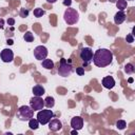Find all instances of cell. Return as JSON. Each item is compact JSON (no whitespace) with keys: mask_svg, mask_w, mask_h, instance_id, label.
<instances>
[{"mask_svg":"<svg viewBox=\"0 0 135 135\" xmlns=\"http://www.w3.org/2000/svg\"><path fill=\"white\" fill-rule=\"evenodd\" d=\"M28 9L27 8H24V7H22L21 9H20V13H19V15H20V17H22V18H25V17H27L28 16Z\"/></svg>","mask_w":135,"mask_h":135,"instance_id":"cell-23","label":"cell"},{"mask_svg":"<svg viewBox=\"0 0 135 135\" xmlns=\"http://www.w3.org/2000/svg\"><path fill=\"white\" fill-rule=\"evenodd\" d=\"M44 14H45V11L42 9V8H40V7H37V8L34 9V16H35L36 18H40V17H42Z\"/></svg>","mask_w":135,"mask_h":135,"instance_id":"cell-20","label":"cell"},{"mask_svg":"<svg viewBox=\"0 0 135 135\" xmlns=\"http://www.w3.org/2000/svg\"><path fill=\"white\" fill-rule=\"evenodd\" d=\"M73 73V65L71 60H66L65 58H61L58 66V74L61 77H68Z\"/></svg>","mask_w":135,"mask_h":135,"instance_id":"cell-2","label":"cell"},{"mask_svg":"<svg viewBox=\"0 0 135 135\" xmlns=\"http://www.w3.org/2000/svg\"><path fill=\"white\" fill-rule=\"evenodd\" d=\"M49 129L52 132H58V131H60L62 129V123H61V121L59 119H56V118L51 119L49 121Z\"/></svg>","mask_w":135,"mask_h":135,"instance_id":"cell-10","label":"cell"},{"mask_svg":"<svg viewBox=\"0 0 135 135\" xmlns=\"http://www.w3.org/2000/svg\"><path fill=\"white\" fill-rule=\"evenodd\" d=\"M0 58L3 62H6V63L12 62L14 60V53L11 49H4L0 53Z\"/></svg>","mask_w":135,"mask_h":135,"instance_id":"cell-9","label":"cell"},{"mask_svg":"<svg viewBox=\"0 0 135 135\" xmlns=\"http://www.w3.org/2000/svg\"><path fill=\"white\" fill-rule=\"evenodd\" d=\"M126 41H127L128 43H132V42H134L133 34H129V35H127V37H126Z\"/></svg>","mask_w":135,"mask_h":135,"instance_id":"cell-24","label":"cell"},{"mask_svg":"<svg viewBox=\"0 0 135 135\" xmlns=\"http://www.w3.org/2000/svg\"><path fill=\"white\" fill-rule=\"evenodd\" d=\"M44 105H45L47 109H52V108L55 105V99H54V97L47 96V97L44 99Z\"/></svg>","mask_w":135,"mask_h":135,"instance_id":"cell-16","label":"cell"},{"mask_svg":"<svg viewBox=\"0 0 135 135\" xmlns=\"http://www.w3.org/2000/svg\"><path fill=\"white\" fill-rule=\"evenodd\" d=\"M44 93H45V90H44V88H43L42 85H40V84H37V85H35V86L33 88V94H34V96H39V97H41Z\"/></svg>","mask_w":135,"mask_h":135,"instance_id":"cell-14","label":"cell"},{"mask_svg":"<svg viewBox=\"0 0 135 135\" xmlns=\"http://www.w3.org/2000/svg\"><path fill=\"white\" fill-rule=\"evenodd\" d=\"M126 127H127V123H126L124 120H118V121L116 122V128H117L118 130H123Z\"/></svg>","mask_w":135,"mask_h":135,"instance_id":"cell-22","label":"cell"},{"mask_svg":"<svg viewBox=\"0 0 135 135\" xmlns=\"http://www.w3.org/2000/svg\"><path fill=\"white\" fill-rule=\"evenodd\" d=\"M34 56L37 60H43L47 57V49L44 45H38L34 50Z\"/></svg>","mask_w":135,"mask_h":135,"instance_id":"cell-8","label":"cell"},{"mask_svg":"<svg viewBox=\"0 0 135 135\" xmlns=\"http://www.w3.org/2000/svg\"><path fill=\"white\" fill-rule=\"evenodd\" d=\"M79 56H80V59L83 61V66H86L93 60V51L91 47H83L81 49Z\"/></svg>","mask_w":135,"mask_h":135,"instance_id":"cell-6","label":"cell"},{"mask_svg":"<svg viewBox=\"0 0 135 135\" xmlns=\"http://www.w3.org/2000/svg\"><path fill=\"white\" fill-rule=\"evenodd\" d=\"M7 24L8 25H14L15 24V19L14 18H8L7 19Z\"/></svg>","mask_w":135,"mask_h":135,"instance_id":"cell-26","label":"cell"},{"mask_svg":"<svg viewBox=\"0 0 135 135\" xmlns=\"http://www.w3.org/2000/svg\"><path fill=\"white\" fill-rule=\"evenodd\" d=\"M4 27V20L2 18H0V30H2Z\"/></svg>","mask_w":135,"mask_h":135,"instance_id":"cell-28","label":"cell"},{"mask_svg":"<svg viewBox=\"0 0 135 135\" xmlns=\"http://www.w3.org/2000/svg\"><path fill=\"white\" fill-rule=\"evenodd\" d=\"M46 1H47L49 3H55V2L57 1V0H46Z\"/></svg>","mask_w":135,"mask_h":135,"instance_id":"cell-30","label":"cell"},{"mask_svg":"<svg viewBox=\"0 0 135 135\" xmlns=\"http://www.w3.org/2000/svg\"><path fill=\"white\" fill-rule=\"evenodd\" d=\"M76 73H77L79 76L84 75V69H83V66H79V68H77V69H76Z\"/></svg>","mask_w":135,"mask_h":135,"instance_id":"cell-25","label":"cell"},{"mask_svg":"<svg viewBox=\"0 0 135 135\" xmlns=\"http://www.w3.org/2000/svg\"><path fill=\"white\" fill-rule=\"evenodd\" d=\"M71 4H72V0H63V5L70 6Z\"/></svg>","mask_w":135,"mask_h":135,"instance_id":"cell-27","label":"cell"},{"mask_svg":"<svg viewBox=\"0 0 135 135\" xmlns=\"http://www.w3.org/2000/svg\"><path fill=\"white\" fill-rule=\"evenodd\" d=\"M128 81H129V83H132V82H133V78H129Z\"/></svg>","mask_w":135,"mask_h":135,"instance_id":"cell-32","label":"cell"},{"mask_svg":"<svg viewBox=\"0 0 135 135\" xmlns=\"http://www.w3.org/2000/svg\"><path fill=\"white\" fill-rule=\"evenodd\" d=\"M71 127L73 128V129H75V130H80V129H82V127H83V119L80 117V116H75V117H73L72 118V120H71Z\"/></svg>","mask_w":135,"mask_h":135,"instance_id":"cell-11","label":"cell"},{"mask_svg":"<svg viewBox=\"0 0 135 135\" xmlns=\"http://www.w3.org/2000/svg\"><path fill=\"white\" fill-rule=\"evenodd\" d=\"M16 116L21 121H28L34 116V110L30 105H22L17 110Z\"/></svg>","mask_w":135,"mask_h":135,"instance_id":"cell-3","label":"cell"},{"mask_svg":"<svg viewBox=\"0 0 135 135\" xmlns=\"http://www.w3.org/2000/svg\"><path fill=\"white\" fill-rule=\"evenodd\" d=\"M42 66L44 68V69H46V70H52L53 68H54V61L52 60V59H43L42 60Z\"/></svg>","mask_w":135,"mask_h":135,"instance_id":"cell-15","label":"cell"},{"mask_svg":"<svg viewBox=\"0 0 135 135\" xmlns=\"http://www.w3.org/2000/svg\"><path fill=\"white\" fill-rule=\"evenodd\" d=\"M102 85L105 88V89H113L114 85H115V80L112 76H105L102 78Z\"/></svg>","mask_w":135,"mask_h":135,"instance_id":"cell-12","label":"cell"},{"mask_svg":"<svg viewBox=\"0 0 135 135\" xmlns=\"http://www.w3.org/2000/svg\"><path fill=\"white\" fill-rule=\"evenodd\" d=\"M54 117V113L52 110L47 109V110H39L38 113H37V120L39 121L40 124L44 126V124H47L49 121Z\"/></svg>","mask_w":135,"mask_h":135,"instance_id":"cell-5","label":"cell"},{"mask_svg":"<svg viewBox=\"0 0 135 135\" xmlns=\"http://www.w3.org/2000/svg\"><path fill=\"white\" fill-rule=\"evenodd\" d=\"M30 107L34 111L42 110L43 107H44V100L41 97H39V96H35V97L31 98V100H30Z\"/></svg>","mask_w":135,"mask_h":135,"instance_id":"cell-7","label":"cell"},{"mask_svg":"<svg viewBox=\"0 0 135 135\" xmlns=\"http://www.w3.org/2000/svg\"><path fill=\"white\" fill-rule=\"evenodd\" d=\"M39 121L37 120V118L36 119H34V118H31L30 120H28V127H30V129L31 130H37L38 128H39Z\"/></svg>","mask_w":135,"mask_h":135,"instance_id":"cell-17","label":"cell"},{"mask_svg":"<svg viewBox=\"0 0 135 135\" xmlns=\"http://www.w3.org/2000/svg\"><path fill=\"white\" fill-rule=\"evenodd\" d=\"M23 39L26 41V42H33L34 41V36L31 32H26L24 35H23Z\"/></svg>","mask_w":135,"mask_h":135,"instance_id":"cell-21","label":"cell"},{"mask_svg":"<svg viewBox=\"0 0 135 135\" xmlns=\"http://www.w3.org/2000/svg\"><path fill=\"white\" fill-rule=\"evenodd\" d=\"M6 43H7V44H9V45H12V44L14 43V41H13L12 39H7V40H6Z\"/></svg>","mask_w":135,"mask_h":135,"instance_id":"cell-29","label":"cell"},{"mask_svg":"<svg viewBox=\"0 0 135 135\" xmlns=\"http://www.w3.org/2000/svg\"><path fill=\"white\" fill-rule=\"evenodd\" d=\"M126 1H128V0H126Z\"/></svg>","mask_w":135,"mask_h":135,"instance_id":"cell-33","label":"cell"},{"mask_svg":"<svg viewBox=\"0 0 135 135\" xmlns=\"http://www.w3.org/2000/svg\"><path fill=\"white\" fill-rule=\"evenodd\" d=\"M124 72H126L127 74H133V73L135 72L134 65H133L132 63H127V64L124 65Z\"/></svg>","mask_w":135,"mask_h":135,"instance_id":"cell-19","label":"cell"},{"mask_svg":"<svg viewBox=\"0 0 135 135\" xmlns=\"http://www.w3.org/2000/svg\"><path fill=\"white\" fill-rule=\"evenodd\" d=\"M71 134H76V135H77V130H75V129H74V130L71 132Z\"/></svg>","mask_w":135,"mask_h":135,"instance_id":"cell-31","label":"cell"},{"mask_svg":"<svg viewBox=\"0 0 135 135\" xmlns=\"http://www.w3.org/2000/svg\"><path fill=\"white\" fill-rule=\"evenodd\" d=\"M126 18H127L126 13H124L123 11H118V12L115 14V16H114V22H115V24L119 25V24H121V23L126 20Z\"/></svg>","mask_w":135,"mask_h":135,"instance_id":"cell-13","label":"cell"},{"mask_svg":"<svg viewBox=\"0 0 135 135\" xmlns=\"http://www.w3.org/2000/svg\"><path fill=\"white\" fill-rule=\"evenodd\" d=\"M92 61L98 68L108 66L113 61V53L108 49H98L93 54V60Z\"/></svg>","mask_w":135,"mask_h":135,"instance_id":"cell-1","label":"cell"},{"mask_svg":"<svg viewBox=\"0 0 135 135\" xmlns=\"http://www.w3.org/2000/svg\"><path fill=\"white\" fill-rule=\"evenodd\" d=\"M63 19L65 21V23H68L69 25H73V24H76L79 20V13L75 9V8H72V7H69L64 11V14H63Z\"/></svg>","mask_w":135,"mask_h":135,"instance_id":"cell-4","label":"cell"},{"mask_svg":"<svg viewBox=\"0 0 135 135\" xmlns=\"http://www.w3.org/2000/svg\"><path fill=\"white\" fill-rule=\"evenodd\" d=\"M127 5H128V3L126 0H117L116 1V6L119 11H124L127 8Z\"/></svg>","mask_w":135,"mask_h":135,"instance_id":"cell-18","label":"cell"}]
</instances>
